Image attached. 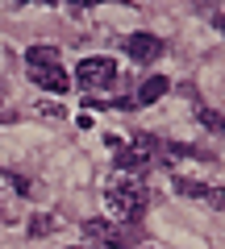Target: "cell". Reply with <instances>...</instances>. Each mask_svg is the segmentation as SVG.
<instances>
[{
	"instance_id": "6da1fadb",
	"label": "cell",
	"mask_w": 225,
	"mask_h": 249,
	"mask_svg": "<svg viewBox=\"0 0 225 249\" xmlns=\"http://www.w3.org/2000/svg\"><path fill=\"white\" fill-rule=\"evenodd\" d=\"M146 199H150V191H146L142 183H134V178H121L117 187L104 191V204H108V212L117 216V220H134L146 208Z\"/></svg>"
},
{
	"instance_id": "7a4b0ae2",
	"label": "cell",
	"mask_w": 225,
	"mask_h": 249,
	"mask_svg": "<svg viewBox=\"0 0 225 249\" xmlns=\"http://www.w3.org/2000/svg\"><path fill=\"white\" fill-rule=\"evenodd\" d=\"M75 79H80L83 91H92V88H108V83L117 79V62H113V58H83L80 67H75Z\"/></svg>"
},
{
	"instance_id": "3957f363",
	"label": "cell",
	"mask_w": 225,
	"mask_h": 249,
	"mask_svg": "<svg viewBox=\"0 0 225 249\" xmlns=\"http://www.w3.org/2000/svg\"><path fill=\"white\" fill-rule=\"evenodd\" d=\"M121 46H125V54L134 62H154L163 54V37H154V34H129Z\"/></svg>"
},
{
	"instance_id": "277c9868",
	"label": "cell",
	"mask_w": 225,
	"mask_h": 249,
	"mask_svg": "<svg viewBox=\"0 0 225 249\" xmlns=\"http://www.w3.org/2000/svg\"><path fill=\"white\" fill-rule=\"evenodd\" d=\"M29 79L38 83V88H46V91H54V96H63L67 88H71V79H67V71L54 62V67H29Z\"/></svg>"
},
{
	"instance_id": "5b68a950",
	"label": "cell",
	"mask_w": 225,
	"mask_h": 249,
	"mask_svg": "<svg viewBox=\"0 0 225 249\" xmlns=\"http://www.w3.org/2000/svg\"><path fill=\"white\" fill-rule=\"evenodd\" d=\"M146 162H150V142L146 137H138V145H129V150H117V170H142Z\"/></svg>"
},
{
	"instance_id": "8992f818",
	"label": "cell",
	"mask_w": 225,
	"mask_h": 249,
	"mask_svg": "<svg viewBox=\"0 0 225 249\" xmlns=\"http://www.w3.org/2000/svg\"><path fill=\"white\" fill-rule=\"evenodd\" d=\"M167 91H171V79H167V75H150V79H142L134 104H154V100H163Z\"/></svg>"
},
{
	"instance_id": "52a82bcc",
	"label": "cell",
	"mask_w": 225,
	"mask_h": 249,
	"mask_svg": "<svg viewBox=\"0 0 225 249\" xmlns=\"http://www.w3.org/2000/svg\"><path fill=\"white\" fill-rule=\"evenodd\" d=\"M83 237L92 241H104V245H121V229L108 220H83Z\"/></svg>"
},
{
	"instance_id": "ba28073f",
	"label": "cell",
	"mask_w": 225,
	"mask_h": 249,
	"mask_svg": "<svg viewBox=\"0 0 225 249\" xmlns=\"http://www.w3.org/2000/svg\"><path fill=\"white\" fill-rule=\"evenodd\" d=\"M25 58H29V67H54V62H59V50L46 46V42H38V46L25 50Z\"/></svg>"
},
{
	"instance_id": "9c48e42d",
	"label": "cell",
	"mask_w": 225,
	"mask_h": 249,
	"mask_svg": "<svg viewBox=\"0 0 225 249\" xmlns=\"http://www.w3.org/2000/svg\"><path fill=\"white\" fill-rule=\"evenodd\" d=\"M50 232H54V216L38 212L34 220H29V237H50Z\"/></svg>"
},
{
	"instance_id": "30bf717a",
	"label": "cell",
	"mask_w": 225,
	"mask_h": 249,
	"mask_svg": "<svg viewBox=\"0 0 225 249\" xmlns=\"http://www.w3.org/2000/svg\"><path fill=\"white\" fill-rule=\"evenodd\" d=\"M175 191L180 196H208V187L196 183V178H175Z\"/></svg>"
},
{
	"instance_id": "8fae6325",
	"label": "cell",
	"mask_w": 225,
	"mask_h": 249,
	"mask_svg": "<svg viewBox=\"0 0 225 249\" xmlns=\"http://www.w3.org/2000/svg\"><path fill=\"white\" fill-rule=\"evenodd\" d=\"M38 112L50 116V121H59V116H67V108H63V104H50V100H42V104H38Z\"/></svg>"
},
{
	"instance_id": "7c38bea8",
	"label": "cell",
	"mask_w": 225,
	"mask_h": 249,
	"mask_svg": "<svg viewBox=\"0 0 225 249\" xmlns=\"http://www.w3.org/2000/svg\"><path fill=\"white\" fill-rule=\"evenodd\" d=\"M200 124H205V129H221V116H217L213 108H200Z\"/></svg>"
},
{
	"instance_id": "4fadbf2b",
	"label": "cell",
	"mask_w": 225,
	"mask_h": 249,
	"mask_svg": "<svg viewBox=\"0 0 225 249\" xmlns=\"http://www.w3.org/2000/svg\"><path fill=\"white\" fill-rule=\"evenodd\" d=\"M205 199H208L213 208H221V204H225V191H217V187H208V196H205Z\"/></svg>"
},
{
	"instance_id": "5bb4252c",
	"label": "cell",
	"mask_w": 225,
	"mask_h": 249,
	"mask_svg": "<svg viewBox=\"0 0 225 249\" xmlns=\"http://www.w3.org/2000/svg\"><path fill=\"white\" fill-rule=\"evenodd\" d=\"M0 100H4V83H0Z\"/></svg>"
}]
</instances>
